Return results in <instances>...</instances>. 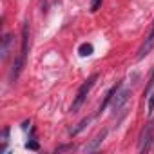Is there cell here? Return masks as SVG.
<instances>
[{
    "mask_svg": "<svg viewBox=\"0 0 154 154\" xmlns=\"http://www.w3.org/2000/svg\"><path fill=\"white\" fill-rule=\"evenodd\" d=\"M29 45H31V33H29V22H26L24 27H22V45H20V54H18V58H17V62H15V65H13V71H11V80H13V82L20 76V72H22V69H24V65H26L27 53H29Z\"/></svg>",
    "mask_w": 154,
    "mask_h": 154,
    "instance_id": "cell-1",
    "label": "cell"
},
{
    "mask_svg": "<svg viewBox=\"0 0 154 154\" xmlns=\"http://www.w3.org/2000/svg\"><path fill=\"white\" fill-rule=\"evenodd\" d=\"M96 80H98V74H93V76H89V78H87V82L82 84V87L78 89L76 98H74V102H72V105H71V111H72V112H76V111L84 105V102H85V98H87V94H89V91L93 89V85H94Z\"/></svg>",
    "mask_w": 154,
    "mask_h": 154,
    "instance_id": "cell-2",
    "label": "cell"
},
{
    "mask_svg": "<svg viewBox=\"0 0 154 154\" xmlns=\"http://www.w3.org/2000/svg\"><path fill=\"white\" fill-rule=\"evenodd\" d=\"M152 141H154V122H149L140 136V147H138L140 152H149L152 149Z\"/></svg>",
    "mask_w": 154,
    "mask_h": 154,
    "instance_id": "cell-3",
    "label": "cell"
},
{
    "mask_svg": "<svg viewBox=\"0 0 154 154\" xmlns=\"http://www.w3.org/2000/svg\"><path fill=\"white\" fill-rule=\"evenodd\" d=\"M131 96H132L131 89H122V87H120V91L114 94V98H112V102H111V109H112V114L120 112V109L127 105V102L131 100Z\"/></svg>",
    "mask_w": 154,
    "mask_h": 154,
    "instance_id": "cell-4",
    "label": "cell"
},
{
    "mask_svg": "<svg viewBox=\"0 0 154 154\" xmlns=\"http://www.w3.org/2000/svg\"><path fill=\"white\" fill-rule=\"evenodd\" d=\"M152 47H154V24H152V29H150L149 36L145 38V42L141 44V47H140V51H138V60L145 58V56L152 51Z\"/></svg>",
    "mask_w": 154,
    "mask_h": 154,
    "instance_id": "cell-5",
    "label": "cell"
},
{
    "mask_svg": "<svg viewBox=\"0 0 154 154\" xmlns=\"http://www.w3.org/2000/svg\"><path fill=\"white\" fill-rule=\"evenodd\" d=\"M120 87H122V82H118L116 85H112L109 91H107V94H105V98H103V102L100 103V107H98V111H96V114H102L105 109H107V105H111V102H112V98H114V94L120 91Z\"/></svg>",
    "mask_w": 154,
    "mask_h": 154,
    "instance_id": "cell-6",
    "label": "cell"
},
{
    "mask_svg": "<svg viewBox=\"0 0 154 154\" xmlns=\"http://www.w3.org/2000/svg\"><path fill=\"white\" fill-rule=\"evenodd\" d=\"M105 136H107V129H103L102 132H98L85 147H84V150L85 152H94V150H98L100 147H102V143H103V140H105Z\"/></svg>",
    "mask_w": 154,
    "mask_h": 154,
    "instance_id": "cell-7",
    "label": "cell"
},
{
    "mask_svg": "<svg viewBox=\"0 0 154 154\" xmlns=\"http://www.w3.org/2000/svg\"><path fill=\"white\" fill-rule=\"evenodd\" d=\"M11 42H13V35H4V38H2V45H0V56H2V60H6L8 58V54H9V47H11Z\"/></svg>",
    "mask_w": 154,
    "mask_h": 154,
    "instance_id": "cell-8",
    "label": "cell"
},
{
    "mask_svg": "<svg viewBox=\"0 0 154 154\" xmlns=\"http://www.w3.org/2000/svg\"><path fill=\"white\" fill-rule=\"evenodd\" d=\"M91 120H93V118H84V120H82L78 125H76V127H72V129L69 131V134H71V136H76L78 132H82V131H84V129H85V127L91 123Z\"/></svg>",
    "mask_w": 154,
    "mask_h": 154,
    "instance_id": "cell-9",
    "label": "cell"
},
{
    "mask_svg": "<svg viewBox=\"0 0 154 154\" xmlns=\"http://www.w3.org/2000/svg\"><path fill=\"white\" fill-rule=\"evenodd\" d=\"M78 51H80L82 56H89V54H93V45L91 44H82Z\"/></svg>",
    "mask_w": 154,
    "mask_h": 154,
    "instance_id": "cell-10",
    "label": "cell"
},
{
    "mask_svg": "<svg viewBox=\"0 0 154 154\" xmlns=\"http://www.w3.org/2000/svg\"><path fill=\"white\" fill-rule=\"evenodd\" d=\"M152 85H154V69H152V72H150V78H149V82H147V85H145V89H143V96L150 94V89H152Z\"/></svg>",
    "mask_w": 154,
    "mask_h": 154,
    "instance_id": "cell-11",
    "label": "cell"
},
{
    "mask_svg": "<svg viewBox=\"0 0 154 154\" xmlns=\"http://www.w3.org/2000/svg\"><path fill=\"white\" fill-rule=\"evenodd\" d=\"M147 112H149V116H152V112H154V93H150V94H149V103H147Z\"/></svg>",
    "mask_w": 154,
    "mask_h": 154,
    "instance_id": "cell-12",
    "label": "cell"
},
{
    "mask_svg": "<svg viewBox=\"0 0 154 154\" xmlns=\"http://www.w3.org/2000/svg\"><path fill=\"white\" fill-rule=\"evenodd\" d=\"M102 6V0H91V11H98V8Z\"/></svg>",
    "mask_w": 154,
    "mask_h": 154,
    "instance_id": "cell-13",
    "label": "cell"
},
{
    "mask_svg": "<svg viewBox=\"0 0 154 154\" xmlns=\"http://www.w3.org/2000/svg\"><path fill=\"white\" fill-rule=\"evenodd\" d=\"M71 149H72V145H62L56 149V152H63V150H71Z\"/></svg>",
    "mask_w": 154,
    "mask_h": 154,
    "instance_id": "cell-14",
    "label": "cell"
},
{
    "mask_svg": "<svg viewBox=\"0 0 154 154\" xmlns=\"http://www.w3.org/2000/svg\"><path fill=\"white\" fill-rule=\"evenodd\" d=\"M27 147H29V149H33V150H36V149H38V143H35V141H29V143H27Z\"/></svg>",
    "mask_w": 154,
    "mask_h": 154,
    "instance_id": "cell-15",
    "label": "cell"
}]
</instances>
